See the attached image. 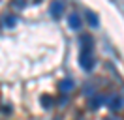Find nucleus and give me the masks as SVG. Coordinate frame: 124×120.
Masks as SVG:
<instances>
[{"mask_svg":"<svg viewBox=\"0 0 124 120\" xmlns=\"http://www.w3.org/2000/svg\"><path fill=\"white\" fill-rule=\"evenodd\" d=\"M17 22V17H13V15H6L4 17V26H13Z\"/></svg>","mask_w":124,"mask_h":120,"instance_id":"obj_10","label":"nucleus"},{"mask_svg":"<svg viewBox=\"0 0 124 120\" xmlns=\"http://www.w3.org/2000/svg\"><path fill=\"white\" fill-rule=\"evenodd\" d=\"M79 41H81V49L83 51H92V38L88 36V34H83V36L79 38Z\"/></svg>","mask_w":124,"mask_h":120,"instance_id":"obj_4","label":"nucleus"},{"mask_svg":"<svg viewBox=\"0 0 124 120\" xmlns=\"http://www.w3.org/2000/svg\"><path fill=\"white\" fill-rule=\"evenodd\" d=\"M49 11H51V15H53L54 19H60L62 11H64V4H62V2H53L51 8H49Z\"/></svg>","mask_w":124,"mask_h":120,"instance_id":"obj_3","label":"nucleus"},{"mask_svg":"<svg viewBox=\"0 0 124 120\" xmlns=\"http://www.w3.org/2000/svg\"><path fill=\"white\" fill-rule=\"evenodd\" d=\"M105 101V98H101V96H94V99H90V109H98L101 103Z\"/></svg>","mask_w":124,"mask_h":120,"instance_id":"obj_7","label":"nucleus"},{"mask_svg":"<svg viewBox=\"0 0 124 120\" xmlns=\"http://www.w3.org/2000/svg\"><path fill=\"white\" fill-rule=\"evenodd\" d=\"M79 64H81V68H83L85 71H90L94 68L92 51H83V49H81V52H79Z\"/></svg>","mask_w":124,"mask_h":120,"instance_id":"obj_1","label":"nucleus"},{"mask_svg":"<svg viewBox=\"0 0 124 120\" xmlns=\"http://www.w3.org/2000/svg\"><path fill=\"white\" fill-rule=\"evenodd\" d=\"M105 101H107V107L111 111H118V109H122V105H124L122 96H118V94H113V96L105 98Z\"/></svg>","mask_w":124,"mask_h":120,"instance_id":"obj_2","label":"nucleus"},{"mask_svg":"<svg viewBox=\"0 0 124 120\" xmlns=\"http://www.w3.org/2000/svg\"><path fill=\"white\" fill-rule=\"evenodd\" d=\"M39 101H41V105H43L45 109H51V107H53V98L51 96H41Z\"/></svg>","mask_w":124,"mask_h":120,"instance_id":"obj_9","label":"nucleus"},{"mask_svg":"<svg viewBox=\"0 0 124 120\" xmlns=\"http://www.w3.org/2000/svg\"><path fill=\"white\" fill-rule=\"evenodd\" d=\"M86 17H88V22H90V26H98L100 24V21H98V17H96V13H92V11H86Z\"/></svg>","mask_w":124,"mask_h":120,"instance_id":"obj_8","label":"nucleus"},{"mask_svg":"<svg viewBox=\"0 0 124 120\" xmlns=\"http://www.w3.org/2000/svg\"><path fill=\"white\" fill-rule=\"evenodd\" d=\"M68 24H70V28H73V30H79L81 28V17H79L77 13H71L70 17H68Z\"/></svg>","mask_w":124,"mask_h":120,"instance_id":"obj_5","label":"nucleus"},{"mask_svg":"<svg viewBox=\"0 0 124 120\" xmlns=\"http://www.w3.org/2000/svg\"><path fill=\"white\" fill-rule=\"evenodd\" d=\"M71 88H73V81H71V79H64V81L60 82V90L62 92H70Z\"/></svg>","mask_w":124,"mask_h":120,"instance_id":"obj_6","label":"nucleus"},{"mask_svg":"<svg viewBox=\"0 0 124 120\" xmlns=\"http://www.w3.org/2000/svg\"><path fill=\"white\" fill-rule=\"evenodd\" d=\"M105 120H116V118H105Z\"/></svg>","mask_w":124,"mask_h":120,"instance_id":"obj_11","label":"nucleus"}]
</instances>
